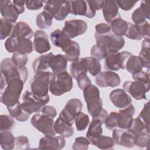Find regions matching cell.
Returning <instances> with one entry per match:
<instances>
[{
    "label": "cell",
    "instance_id": "6da1fadb",
    "mask_svg": "<svg viewBox=\"0 0 150 150\" xmlns=\"http://www.w3.org/2000/svg\"><path fill=\"white\" fill-rule=\"evenodd\" d=\"M24 82L19 78L8 81L6 87L1 91V101L6 107L13 106L19 101Z\"/></svg>",
    "mask_w": 150,
    "mask_h": 150
},
{
    "label": "cell",
    "instance_id": "7a4b0ae2",
    "mask_svg": "<svg viewBox=\"0 0 150 150\" xmlns=\"http://www.w3.org/2000/svg\"><path fill=\"white\" fill-rule=\"evenodd\" d=\"M83 96L88 112L91 115L92 119L96 118L103 110L99 89L97 86L91 84L83 90Z\"/></svg>",
    "mask_w": 150,
    "mask_h": 150
},
{
    "label": "cell",
    "instance_id": "3957f363",
    "mask_svg": "<svg viewBox=\"0 0 150 150\" xmlns=\"http://www.w3.org/2000/svg\"><path fill=\"white\" fill-rule=\"evenodd\" d=\"M55 78L56 76L48 71H40L35 73L30 83L32 93L40 97L47 96L49 84Z\"/></svg>",
    "mask_w": 150,
    "mask_h": 150
},
{
    "label": "cell",
    "instance_id": "277c9868",
    "mask_svg": "<svg viewBox=\"0 0 150 150\" xmlns=\"http://www.w3.org/2000/svg\"><path fill=\"white\" fill-rule=\"evenodd\" d=\"M43 11L50 14L56 21H63L71 12L70 1L50 0L44 1Z\"/></svg>",
    "mask_w": 150,
    "mask_h": 150
},
{
    "label": "cell",
    "instance_id": "5b68a950",
    "mask_svg": "<svg viewBox=\"0 0 150 150\" xmlns=\"http://www.w3.org/2000/svg\"><path fill=\"white\" fill-rule=\"evenodd\" d=\"M50 97L49 95L40 97L26 90L22 96V103H21L23 109L29 114H31L35 112L42 111L45 105L49 103Z\"/></svg>",
    "mask_w": 150,
    "mask_h": 150
},
{
    "label": "cell",
    "instance_id": "8992f818",
    "mask_svg": "<svg viewBox=\"0 0 150 150\" xmlns=\"http://www.w3.org/2000/svg\"><path fill=\"white\" fill-rule=\"evenodd\" d=\"M1 73L6 78L8 81L15 78L21 79L25 83L28 78V70L25 66H16L11 58L4 59L1 62Z\"/></svg>",
    "mask_w": 150,
    "mask_h": 150
},
{
    "label": "cell",
    "instance_id": "52a82bcc",
    "mask_svg": "<svg viewBox=\"0 0 150 150\" xmlns=\"http://www.w3.org/2000/svg\"><path fill=\"white\" fill-rule=\"evenodd\" d=\"M72 77L66 71L58 74L49 84V91L55 96H60L69 92L73 88Z\"/></svg>",
    "mask_w": 150,
    "mask_h": 150
},
{
    "label": "cell",
    "instance_id": "ba28073f",
    "mask_svg": "<svg viewBox=\"0 0 150 150\" xmlns=\"http://www.w3.org/2000/svg\"><path fill=\"white\" fill-rule=\"evenodd\" d=\"M132 54L128 51L117 52L107 51L104 62L105 69L110 71H118L120 69H125V64L128 57Z\"/></svg>",
    "mask_w": 150,
    "mask_h": 150
},
{
    "label": "cell",
    "instance_id": "9c48e42d",
    "mask_svg": "<svg viewBox=\"0 0 150 150\" xmlns=\"http://www.w3.org/2000/svg\"><path fill=\"white\" fill-rule=\"evenodd\" d=\"M96 45L102 50L106 52L114 50L119 52L125 45V39L122 36H118L112 32L109 34L94 36Z\"/></svg>",
    "mask_w": 150,
    "mask_h": 150
},
{
    "label": "cell",
    "instance_id": "30bf717a",
    "mask_svg": "<svg viewBox=\"0 0 150 150\" xmlns=\"http://www.w3.org/2000/svg\"><path fill=\"white\" fill-rule=\"evenodd\" d=\"M31 124L45 136H55L53 118L40 114L33 115L30 120Z\"/></svg>",
    "mask_w": 150,
    "mask_h": 150
},
{
    "label": "cell",
    "instance_id": "8fae6325",
    "mask_svg": "<svg viewBox=\"0 0 150 150\" xmlns=\"http://www.w3.org/2000/svg\"><path fill=\"white\" fill-rule=\"evenodd\" d=\"M83 104L81 100L78 98H71L69 100L61 111L59 114V118L72 125L74 122L78 113L81 111Z\"/></svg>",
    "mask_w": 150,
    "mask_h": 150
},
{
    "label": "cell",
    "instance_id": "7c38bea8",
    "mask_svg": "<svg viewBox=\"0 0 150 150\" xmlns=\"http://www.w3.org/2000/svg\"><path fill=\"white\" fill-rule=\"evenodd\" d=\"M87 23L81 19L66 21L62 32L70 39L84 34L87 29Z\"/></svg>",
    "mask_w": 150,
    "mask_h": 150
},
{
    "label": "cell",
    "instance_id": "4fadbf2b",
    "mask_svg": "<svg viewBox=\"0 0 150 150\" xmlns=\"http://www.w3.org/2000/svg\"><path fill=\"white\" fill-rule=\"evenodd\" d=\"M150 84H144L136 81H127L123 84V89L137 100L146 99V93L149 91Z\"/></svg>",
    "mask_w": 150,
    "mask_h": 150
},
{
    "label": "cell",
    "instance_id": "5bb4252c",
    "mask_svg": "<svg viewBox=\"0 0 150 150\" xmlns=\"http://www.w3.org/2000/svg\"><path fill=\"white\" fill-rule=\"evenodd\" d=\"M96 84L100 87H115L121 83L119 75L112 71H104L100 72L95 79Z\"/></svg>",
    "mask_w": 150,
    "mask_h": 150
},
{
    "label": "cell",
    "instance_id": "9a60e30c",
    "mask_svg": "<svg viewBox=\"0 0 150 150\" xmlns=\"http://www.w3.org/2000/svg\"><path fill=\"white\" fill-rule=\"evenodd\" d=\"M71 13L73 15L84 16L88 18L95 16L96 11H94L88 1H70Z\"/></svg>",
    "mask_w": 150,
    "mask_h": 150
},
{
    "label": "cell",
    "instance_id": "2e32d148",
    "mask_svg": "<svg viewBox=\"0 0 150 150\" xmlns=\"http://www.w3.org/2000/svg\"><path fill=\"white\" fill-rule=\"evenodd\" d=\"M111 103L116 107L123 109L128 107L131 104L132 98L127 92L121 88L112 90L109 95Z\"/></svg>",
    "mask_w": 150,
    "mask_h": 150
},
{
    "label": "cell",
    "instance_id": "e0dca14e",
    "mask_svg": "<svg viewBox=\"0 0 150 150\" xmlns=\"http://www.w3.org/2000/svg\"><path fill=\"white\" fill-rule=\"evenodd\" d=\"M33 49L39 54H43L49 51L51 46L46 33L42 30H37L33 35Z\"/></svg>",
    "mask_w": 150,
    "mask_h": 150
},
{
    "label": "cell",
    "instance_id": "ac0fdd59",
    "mask_svg": "<svg viewBox=\"0 0 150 150\" xmlns=\"http://www.w3.org/2000/svg\"><path fill=\"white\" fill-rule=\"evenodd\" d=\"M66 145V141L62 136H45L42 137L39 143V149H63Z\"/></svg>",
    "mask_w": 150,
    "mask_h": 150
},
{
    "label": "cell",
    "instance_id": "d6986e66",
    "mask_svg": "<svg viewBox=\"0 0 150 150\" xmlns=\"http://www.w3.org/2000/svg\"><path fill=\"white\" fill-rule=\"evenodd\" d=\"M112 139L114 142L121 146L126 148H132L134 146V137L128 131L122 129H114L112 131Z\"/></svg>",
    "mask_w": 150,
    "mask_h": 150
},
{
    "label": "cell",
    "instance_id": "ffe728a7",
    "mask_svg": "<svg viewBox=\"0 0 150 150\" xmlns=\"http://www.w3.org/2000/svg\"><path fill=\"white\" fill-rule=\"evenodd\" d=\"M0 12L4 18L13 23H15L20 15L13 2L10 0L1 1Z\"/></svg>",
    "mask_w": 150,
    "mask_h": 150
},
{
    "label": "cell",
    "instance_id": "44dd1931",
    "mask_svg": "<svg viewBox=\"0 0 150 150\" xmlns=\"http://www.w3.org/2000/svg\"><path fill=\"white\" fill-rule=\"evenodd\" d=\"M102 12L105 21L108 23L121 17L119 13V7L116 1H104Z\"/></svg>",
    "mask_w": 150,
    "mask_h": 150
},
{
    "label": "cell",
    "instance_id": "7402d4cb",
    "mask_svg": "<svg viewBox=\"0 0 150 150\" xmlns=\"http://www.w3.org/2000/svg\"><path fill=\"white\" fill-rule=\"evenodd\" d=\"M135 108L131 104L128 107L120 110L118 111V127L122 129H127L131 125Z\"/></svg>",
    "mask_w": 150,
    "mask_h": 150
},
{
    "label": "cell",
    "instance_id": "603a6c76",
    "mask_svg": "<svg viewBox=\"0 0 150 150\" xmlns=\"http://www.w3.org/2000/svg\"><path fill=\"white\" fill-rule=\"evenodd\" d=\"M33 35H34L33 32L29 25L26 22L21 21L14 25L10 37L31 39Z\"/></svg>",
    "mask_w": 150,
    "mask_h": 150
},
{
    "label": "cell",
    "instance_id": "cb8c5ba5",
    "mask_svg": "<svg viewBox=\"0 0 150 150\" xmlns=\"http://www.w3.org/2000/svg\"><path fill=\"white\" fill-rule=\"evenodd\" d=\"M67 62L64 55L53 54L50 60V68L52 69V73L56 76L58 74L66 71Z\"/></svg>",
    "mask_w": 150,
    "mask_h": 150
},
{
    "label": "cell",
    "instance_id": "d4e9b609",
    "mask_svg": "<svg viewBox=\"0 0 150 150\" xmlns=\"http://www.w3.org/2000/svg\"><path fill=\"white\" fill-rule=\"evenodd\" d=\"M50 38L53 45L61 48L62 51L68 47L72 41L60 29H56L51 32Z\"/></svg>",
    "mask_w": 150,
    "mask_h": 150
},
{
    "label": "cell",
    "instance_id": "484cf974",
    "mask_svg": "<svg viewBox=\"0 0 150 150\" xmlns=\"http://www.w3.org/2000/svg\"><path fill=\"white\" fill-rule=\"evenodd\" d=\"M7 109L10 115L18 121H26L30 117V114L23 109L21 103L19 101L13 106L7 107Z\"/></svg>",
    "mask_w": 150,
    "mask_h": 150
},
{
    "label": "cell",
    "instance_id": "4316f807",
    "mask_svg": "<svg viewBox=\"0 0 150 150\" xmlns=\"http://www.w3.org/2000/svg\"><path fill=\"white\" fill-rule=\"evenodd\" d=\"M71 126L59 117L54 122V128L56 134L63 137L69 138L74 134V129Z\"/></svg>",
    "mask_w": 150,
    "mask_h": 150
},
{
    "label": "cell",
    "instance_id": "83f0119b",
    "mask_svg": "<svg viewBox=\"0 0 150 150\" xmlns=\"http://www.w3.org/2000/svg\"><path fill=\"white\" fill-rule=\"evenodd\" d=\"M88 141L90 144L101 149H111L115 145V142L112 138L102 135Z\"/></svg>",
    "mask_w": 150,
    "mask_h": 150
},
{
    "label": "cell",
    "instance_id": "f1b7e54d",
    "mask_svg": "<svg viewBox=\"0 0 150 150\" xmlns=\"http://www.w3.org/2000/svg\"><path fill=\"white\" fill-rule=\"evenodd\" d=\"M110 28L112 33L118 36H125L128 29V22L121 17L117 18L110 23Z\"/></svg>",
    "mask_w": 150,
    "mask_h": 150
},
{
    "label": "cell",
    "instance_id": "f546056e",
    "mask_svg": "<svg viewBox=\"0 0 150 150\" xmlns=\"http://www.w3.org/2000/svg\"><path fill=\"white\" fill-rule=\"evenodd\" d=\"M53 53L50 52L46 54H43L36 58L32 64V67L35 73L40 71H46L50 68V60Z\"/></svg>",
    "mask_w": 150,
    "mask_h": 150
},
{
    "label": "cell",
    "instance_id": "4dcf8cb0",
    "mask_svg": "<svg viewBox=\"0 0 150 150\" xmlns=\"http://www.w3.org/2000/svg\"><path fill=\"white\" fill-rule=\"evenodd\" d=\"M143 63L138 56H130L126 63L125 69L130 73L134 74L142 70Z\"/></svg>",
    "mask_w": 150,
    "mask_h": 150
},
{
    "label": "cell",
    "instance_id": "1f68e13d",
    "mask_svg": "<svg viewBox=\"0 0 150 150\" xmlns=\"http://www.w3.org/2000/svg\"><path fill=\"white\" fill-rule=\"evenodd\" d=\"M63 52L68 62H73L79 59L80 54V45L76 41L72 40L71 43Z\"/></svg>",
    "mask_w": 150,
    "mask_h": 150
},
{
    "label": "cell",
    "instance_id": "d6a6232c",
    "mask_svg": "<svg viewBox=\"0 0 150 150\" xmlns=\"http://www.w3.org/2000/svg\"><path fill=\"white\" fill-rule=\"evenodd\" d=\"M0 145L4 150H11L15 146V137L10 131H1Z\"/></svg>",
    "mask_w": 150,
    "mask_h": 150
},
{
    "label": "cell",
    "instance_id": "836d02e7",
    "mask_svg": "<svg viewBox=\"0 0 150 150\" xmlns=\"http://www.w3.org/2000/svg\"><path fill=\"white\" fill-rule=\"evenodd\" d=\"M142 60L143 66L148 70L150 68V40L149 38H145L142 42V47L138 56Z\"/></svg>",
    "mask_w": 150,
    "mask_h": 150
},
{
    "label": "cell",
    "instance_id": "e575fe53",
    "mask_svg": "<svg viewBox=\"0 0 150 150\" xmlns=\"http://www.w3.org/2000/svg\"><path fill=\"white\" fill-rule=\"evenodd\" d=\"M102 125L103 123L99 119H92L86 134V138L90 140L101 135L103 133Z\"/></svg>",
    "mask_w": 150,
    "mask_h": 150
},
{
    "label": "cell",
    "instance_id": "d590c367",
    "mask_svg": "<svg viewBox=\"0 0 150 150\" xmlns=\"http://www.w3.org/2000/svg\"><path fill=\"white\" fill-rule=\"evenodd\" d=\"M70 71L71 77L74 79H76L77 76L83 73H87V70L85 59L80 58L78 60L73 62L70 64Z\"/></svg>",
    "mask_w": 150,
    "mask_h": 150
},
{
    "label": "cell",
    "instance_id": "8d00e7d4",
    "mask_svg": "<svg viewBox=\"0 0 150 150\" xmlns=\"http://www.w3.org/2000/svg\"><path fill=\"white\" fill-rule=\"evenodd\" d=\"M53 18L50 14L43 11L36 16V23L37 26L42 29H49L52 25Z\"/></svg>",
    "mask_w": 150,
    "mask_h": 150
},
{
    "label": "cell",
    "instance_id": "74e56055",
    "mask_svg": "<svg viewBox=\"0 0 150 150\" xmlns=\"http://www.w3.org/2000/svg\"><path fill=\"white\" fill-rule=\"evenodd\" d=\"M87 71L93 76L98 75L101 70V66L98 60L92 57H84Z\"/></svg>",
    "mask_w": 150,
    "mask_h": 150
},
{
    "label": "cell",
    "instance_id": "f35d334b",
    "mask_svg": "<svg viewBox=\"0 0 150 150\" xmlns=\"http://www.w3.org/2000/svg\"><path fill=\"white\" fill-rule=\"evenodd\" d=\"M18 46L16 52L22 54H27L32 53L33 49V42L28 38H17Z\"/></svg>",
    "mask_w": 150,
    "mask_h": 150
},
{
    "label": "cell",
    "instance_id": "ab89813d",
    "mask_svg": "<svg viewBox=\"0 0 150 150\" xmlns=\"http://www.w3.org/2000/svg\"><path fill=\"white\" fill-rule=\"evenodd\" d=\"M15 23L4 18L1 19L0 24V39L4 40L8 36H10Z\"/></svg>",
    "mask_w": 150,
    "mask_h": 150
},
{
    "label": "cell",
    "instance_id": "60d3db41",
    "mask_svg": "<svg viewBox=\"0 0 150 150\" xmlns=\"http://www.w3.org/2000/svg\"><path fill=\"white\" fill-rule=\"evenodd\" d=\"M0 131H10L15 125L13 118L9 115L2 114L0 116Z\"/></svg>",
    "mask_w": 150,
    "mask_h": 150
},
{
    "label": "cell",
    "instance_id": "b9f144b4",
    "mask_svg": "<svg viewBox=\"0 0 150 150\" xmlns=\"http://www.w3.org/2000/svg\"><path fill=\"white\" fill-rule=\"evenodd\" d=\"M127 129L129 133L135 136L142 132L146 131V127L145 124L139 118L137 117L133 118L130 127Z\"/></svg>",
    "mask_w": 150,
    "mask_h": 150
},
{
    "label": "cell",
    "instance_id": "7bdbcfd3",
    "mask_svg": "<svg viewBox=\"0 0 150 150\" xmlns=\"http://www.w3.org/2000/svg\"><path fill=\"white\" fill-rule=\"evenodd\" d=\"M90 122L89 117L87 114L80 112L77 114L76 120H75V124L76 129L79 131H81L85 130Z\"/></svg>",
    "mask_w": 150,
    "mask_h": 150
},
{
    "label": "cell",
    "instance_id": "ee69618b",
    "mask_svg": "<svg viewBox=\"0 0 150 150\" xmlns=\"http://www.w3.org/2000/svg\"><path fill=\"white\" fill-rule=\"evenodd\" d=\"M149 133L144 131L134 137V144L141 148L148 147L149 145Z\"/></svg>",
    "mask_w": 150,
    "mask_h": 150
},
{
    "label": "cell",
    "instance_id": "f6af8a7d",
    "mask_svg": "<svg viewBox=\"0 0 150 150\" xmlns=\"http://www.w3.org/2000/svg\"><path fill=\"white\" fill-rule=\"evenodd\" d=\"M149 102L148 101L145 104H144L142 110L141 111L140 113L138 115V118H139L145 125L146 127V131L149 133Z\"/></svg>",
    "mask_w": 150,
    "mask_h": 150
},
{
    "label": "cell",
    "instance_id": "bcb514c9",
    "mask_svg": "<svg viewBox=\"0 0 150 150\" xmlns=\"http://www.w3.org/2000/svg\"><path fill=\"white\" fill-rule=\"evenodd\" d=\"M118 112L112 111L108 115L104 124L105 127L110 130H113L118 127Z\"/></svg>",
    "mask_w": 150,
    "mask_h": 150
},
{
    "label": "cell",
    "instance_id": "7dc6e473",
    "mask_svg": "<svg viewBox=\"0 0 150 150\" xmlns=\"http://www.w3.org/2000/svg\"><path fill=\"white\" fill-rule=\"evenodd\" d=\"M90 144V143L87 138L79 137L74 139L72 148L74 150H87Z\"/></svg>",
    "mask_w": 150,
    "mask_h": 150
},
{
    "label": "cell",
    "instance_id": "c3c4849f",
    "mask_svg": "<svg viewBox=\"0 0 150 150\" xmlns=\"http://www.w3.org/2000/svg\"><path fill=\"white\" fill-rule=\"evenodd\" d=\"M132 20L135 25H139L146 21V17L141 9L137 8L132 13Z\"/></svg>",
    "mask_w": 150,
    "mask_h": 150
},
{
    "label": "cell",
    "instance_id": "681fc988",
    "mask_svg": "<svg viewBox=\"0 0 150 150\" xmlns=\"http://www.w3.org/2000/svg\"><path fill=\"white\" fill-rule=\"evenodd\" d=\"M125 36L129 39L137 40H139L143 38L138 33L135 25L130 22H128V29Z\"/></svg>",
    "mask_w": 150,
    "mask_h": 150
},
{
    "label": "cell",
    "instance_id": "f907efd6",
    "mask_svg": "<svg viewBox=\"0 0 150 150\" xmlns=\"http://www.w3.org/2000/svg\"><path fill=\"white\" fill-rule=\"evenodd\" d=\"M11 59L13 63L18 67L25 66L28 60L27 54H22L17 52L13 53Z\"/></svg>",
    "mask_w": 150,
    "mask_h": 150
},
{
    "label": "cell",
    "instance_id": "816d5d0a",
    "mask_svg": "<svg viewBox=\"0 0 150 150\" xmlns=\"http://www.w3.org/2000/svg\"><path fill=\"white\" fill-rule=\"evenodd\" d=\"M78 87L80 89L83 90L88 86L91 84V81L90 78L87 76L86 73H83L79 74L76 78Z\"/></svg>",
    "mask_w": 150,
    "mask_h": 150
},
{
    "label": "cell",
    "instance_id": "f5cc1de1",
    "mask_svg": "<svg viewBox=\"0 0 150 150\" xmlns=\"http://www.w3.org/2000/svg\"><path fill=\"white\" fill-rule=\"evenodd\" d=\"M135 25V24H134ZM135 27L139 33V35L145 38H149L150 33V26L148 21H145L144 23L139 25H135Z\"/></svg>",
    "mask_w": 150,
    "mask_h": 150
},
{
    "label": "cell",
    "instance_id": "db71d44e",
    "mask_svg": "<svg viewBox=\"0 0 150 150\" xmlns=\"http://www.w3.org/2000/svg\"><path fill=\"white\" fill-rule=\"evenodd\" d=\"M15 148L19 149H27L29 148V142L26 136L20 135L15 137Z\"/></svg>",
    "mask_w": 150,
    "mask_h": 150
},
{
    "label": "cell",
    "instance_id": "11a10c76",
    "mask_svg": "<svg viewBox=\"0 0 150 150\" xmlns=\"http://www.w3.org/2000/svg\"><path fill=\"white\" fill-rule=\"evenodd\" d=\"M4 45L6 51L8 53H15L16 52L17 46H18L17 38L9 36L6 39Z\"/></svg>",
    "mask_w": 150,
    "mask_h": 150
},
{
    "label": "cell",
    "instance_id": "9f6ffc18",
    "mask_svg": "<svg viewBox=\"0 0 150 150\" xmlns=\"http://www.w3.org/2000/svg\"><path fill=\"white\" fill-rule=\"evenodd\" d=\"M96 32L94 36H101L110 33L111 32L110 26L107 23H100L95 26Z\"/></svg>",
    "mask_w": 150,
    "mask_h": 150
},
{
    "label": "cell",
    "instance_id": "6f0895ef",
    "mask_svg": "<svg viewBox=\"0 0 150 150\" xmlns=\"http://www.w3.org/2000/svg\"><path fill=\"white\" fill-rule=\"evenodd\" d=\"M132 78L134 81H138L144 84H149V74L142 70L132 74Z\"/></svg>",
    "mask_w": 150,
    "mask_h": 150
},
{
    "label": "cell",
    "instance_id": "680465c9",
    "mask_svg": "<svg viewBox=\"0 0 150 150\" xmlns=\"http://www.w3.org/2000/svg\"><path fill=\"white\" fill-rule=\"evenodd\" d=\"M107 52L102 50L96 44L93 45L91 49V56L98 60L105 59Z\"/></svg>",
    "mask_w": 150,
    "mask_h": 150
},
{
    "label": "cell",
    "instance_id": "91938a15",
    "mask_svg": "<svg viewBox=\"0 0 150 150\" xmlns=\"http://www.w3.org/2000/svg\"><path fill=\"white\" fill-rule=\"evenodd\" d=\"M43 1H25L26 7L30 11L39 10L43 6Z\"/></svg>",
    "mask_w": 150,
    "mask_h": 150
},
{
    "label": "cell",
    "instance_id": "94428289",
    "mask_svg": "<svg viewBox=\"0 0 150 150\" xmlns=\"http://www.w3.org/2000/svg\"><path fill=\"white\" fill-rule=\"evenodd\" d=\"M137 2H138V1H117L118 7L125 11H128L131 10Z\"/></svg>",
    "mask_w": 150,
    "mask_h": 150
},
{
    "label": "cell",
    "instance_id": "6125c7cd",
    "mask_svg": "<svg viewBox=\"0 0 150 150\" xmlns=\"http://www.w3.org/2000/svg\"><path fill=\"white\" fill-rule=\"evenodd\" d=\"M42 112V114L52 118H54L57 115V111L55 108L51 105H45L43 108Z\"/></svg>",
    "mask_w": 150,
    "mask_h": 150
},
{
    "label": "cell",
    "instance_id": "be15d7a7",
    "mask_svg": "<svg viewBox=\"0 0 150 150\" xmlns=\"http://www.w3.org/2000/svg\"><path fill=\"white\" fill-rule=\"evenodd\" d=\"M139 8L145 13L146 19L149 20V1H142Z\"/></svg>",
    "mask_w": 150,
    "mask_h": 150
},
{
    "label": "cell",
    "instance_id": "e7e4bbea",
    "mask_svg": "<svg viewBox=\"0 0 150 150\" xmlns=\"http://www.w3.org/2000/svg\"><path fill=\"white\" fill-rule=\"evenodd\" d=\"M88 2L91 8L96 11L103 8L104 1H88Z\"/></svg>",
    "mask_w": 150,
    "mask_h": 150
},
{
    "label": "cell",
    "instance_id": "03108f58",
    "mask_svg": "<svg viewBox=\"0 0 150 150\" xmlns=\"http://www.w3.org/2000/svg\"><path fill=\"white\" fill-rule=\"evenodd\" d=\"M13 3L16 6V9L19 11L20 14H22L25 11V1H18V0H13Z\"/></svg>",
    "mask_w": 150,
    "mask_h": 150
},
{
    "label": "cell",
    "instance_id": "003e7915",
    "mask_svg": "<svg viewBox=\"0 0 150 150\" xmlns=\"http://www.w3.org/2000/svg\"><path fill=\"white\" fill-rule=\"evenodd\" d=\"M8 83V81L5 76L1 73V91H2L6 87Z\"/></svg>",
    "mask_w": 150,
    "mask_h": 150
}]
</instances>
